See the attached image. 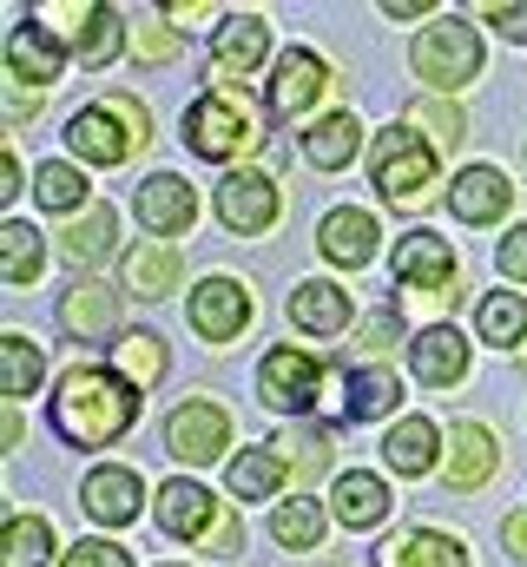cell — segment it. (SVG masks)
Wrapping results in <instances>:
<instances>
[{"label": "cell", "mask_w": 527, "mask_h": 567, "mask_svg": "<svg viewBox=\"0 0 527 567\" xmlns=\"http://www.w3.org/2000/svg\"><path fill=\"white\" fill-rule=\"evenodd\" d=\"M245 323H251V290L238 278H205L192 290V330L205 343H231Z\"/></svg>", "instance_id": "30bf717a"}, {"label": "cell", "mask_w": 527, "mask_h": 567, "mask_svg": "<svg viewBox=\"0 0 527 567\" xmlns=\"http://www.w3.org/2000/svg\"><path fill=\"white\" fill-rule=\"evenodd\" d=\"M0 278L7 284H33L40 278V231L33 225H0Z\"/></svg>", "instance_id": "d590c367"}, {"label": "cell", "mask_w": 527, "mask_h": 567, "mask_svg": "<svg viewBox=\"0 0 527 567\" xmlns=\"http://www.w3.org/2000/svg\"><path fill=\"white\" fill-rule=\"evenodd\" d=\"M205 548H218V555H238V522L218 508V522H211V535H205Z\"/></svg>", "instance_id": "bcb514c9"}, {"label": "cell", "mask_w": 527, "mask_h": 567, "mask_svg": "<svg viewBox=\"0 0 527 567\" xmlns=\"http://www.w3.org/2000/svg\"><path fill=\"white\" fill-rule=\"evenodd\" d=\"M218 218H225V231H238V238H258L277 225V185H270V172H231L225 185H218Z\"/></svg>", "instance_id": "9c48e42d"}, {"label": "cell", "mask_w": 527, "mask_h": 567, "mask_svg": "<svg viewBox=\"0 0 527 567\" xmlns=\"http://www.w3.org/2000/svg\"><path fill=\"white\" fill-rule=\"evenodd\" d=\"M172 53H178V40H172V33H158V27H152V33H138V60H152V66H158V60H172Z\"/></svg>", "instance_id": "f6af8a7d"}, {"label": "cell", "mask_w": 527, "mask_h": 567, "mask_svg": "<svg viewBox=\"0 0 527 567\" xmlns=\"http://www.w3.org/2000/svg\"><path fill=\"white\" fill-rule=\"evenodd\" d=\"M178 278H185V265H178V251H172L165 238H145V245L126 251V290L132 297H165V290H178Z\"/></svg>", "instance_id": "4316f807"}, {"label": "cell", "mask_w": 527, "mask_h": 567, "mask_svg": "<svg viewBox=\"0 0 527 567\" xmlns=\"http://www.w3.org/2000/svg\"><path fill=\"white\" fill-rule=\"evenodd\" d=\"M502 542H508L515 561H527V515H508V522H502Z\"/></svg>", "instance_id": "7dc6e473"}, {"label": "cell", "mask_w": 527, "mask_h": 567, "mask_svg": "<svg viewBox=\"0 0 527 567\" xmlns=\"http://www.w3.org/2000/svg\"><path fill=\"white\" fill-rule=\"evenodd\" d=\"M40 377H46V357H40V343L33 337H0V390L20 403V396H33L40 390Z\"/></svg>", "instance_id": "d6a6232c"}, {"label": "cell", "mask_w": 527, "mask_h": 567, "mask_svg": "<svg viewBox=\"0 0 527 567\" xmlns=\"http://www.w3.org/2000/svg\"><path fill=\"white\" fill-rule=\"evenodd\" d=\"M409 370H415L428 390L462 383V370H468V337H462V330H448V323L415 330V337H409Z\"/></svg>", "instance_id": "5bb4252c"}, {"label": "cell", "mask_w": 527, "mask_h": 567, "mask_svg": "<svg viewBox=\"0 0 527 567\" xmlns=\"http://www.w3.org/2000/svg\"><path fill=\"white\" fill-rule=\"evenodd\" d=\"M409 120H415V126H422L435 145H455V140H462V113H455L448 100H415V106H409Z\"/></svg>", "instance_id": "ab89813d"}, {"label": "cell", "mask_w": 527, "mask_h": 567, "mask_svg": "<svg viewBox=\"0 0 527 567\" xmlns=\"http://www.w3.org/2000/svg\"><path fill=\"white\" fill-rule=\"evenodd\" d=\"M290 323L310 330V337H337V330L350 323V297H343V284H330V278L297 284V290H290Z\"/></svg>", "instance_id": "7402d4cb"}, {"label": "cell", "mask_w": 527, "mask_h": 567, "mask_svg": "<svg viewBox=\"0 0 527 567\" xmlns=\"http://www.w3.org/2000/svg\"><path fill=\"white\" fill-rule=\"evenodd\" d=\"M258 390L270 410H283V416H303L310 403H317V390H323V363L310 357V350H297V343H283V350H270L258 370Z\"/></svg>", "instance_id": "8992f818"}, {"label": "cell", "mask_w": 527, "mask_h": 567, "mask_svg": "<svg viewBox=\"0 0 527 567\" xmlns=\"http://www.w3.org/2000/svg\"><path fill=\"white\" fill-rule=\"evenodd\" d=\"M283 475H290V462L277 455V442L238 449V455H231V468H225V482H231V495H238V502H270V495L283 488Z\"/></svg>", "instance_id": "603a6c76"}, {"label": "cell", "mask_w": 527, "mask_h": 567, "mask_svg": "<svg viewBox=\"0 0 527 567\" xmlns=\"http://www.w3.org/2000/svg\"><path fill=\"white\" fill-rule=\"evenodd\" d=\"M60 60H66V47H60L40 20H20V27L7 33V73H13V80L53 86V80H60Z\"/></svg>", "instance_id": "2e32d148"}, {"label": "cell", "mask_w": 527, "mask_h": 567, "mask_svg": "<svg viewBox=\"0 0 527 567\" xmlns=\"http://www.w3.org/2000/svg\"><path fill=\"white\" fill-rule=\"evenodd\" d=\"M330 508H337V522H343V528H376V522H390L395 502H390V482H383V475L350 468V475H337Z\"/></svg>", "instance_id": "d6986e66"}, {"label": "cell", "mask_w": 527, "mask_h": 567, "mask_svg": "<svg viewBox=\"0 0 527 567\" xmlns=\"http://www.w3.org/2000/svg\"><path fill=\"white\" fill-rule=\"evenodd\" d=\"M264 53H270V27H264V13H231V20L211 33V60H218L225 73H258Z\"/></svg>", "instance_id": "ffe728a7"}, {"label": "cell", "mask_w": 527, "mask_h": 567, "mask_svg": "<svg viewBox=\"0 0 527 567\" xmlns=\"http://www.w3.org/2000/svg\"><path fill=\"white\" fill-rule=\"evenodd\" d=\"M277 455H283L303 482H317V475L330 468V435H323V429H317V435H283V442H277Z\"/></svg>", "instance_id": "f35d334b"}, {"label": "cell", "mask_w": 527, "mask_h": 567, "mask_svg": "<svg viewBox=\"0 0 527 567\" xmlns=\"http://www.w3.org/2000/svg\"><path fill=\"white\" fill-rule=\"evenodd\" d=\"M165 449H172L178 462H218V455L231 449V416H225L218 403L192 396V403L172 410V423H165Z\"/></svg>", "instance_id": "52a82bcc"}, {"label": "cell", "mask_w": 527, "mask_h": 567, "mask_svg": "<svg viewBox=\"0 0 527 567\" xmlns=\"http://www.w3.org/2000/svg\"><path fill=\"white\" fill-rule=\"evenodd\" d=\"M185 145H192L198 158H211V165L251 152V145H258V113H251V100H245L238 86H218V93L192 100V113H185Z\"/></svg>", "instance_id": "7a4b0ae2"}, {"label": "cell", "mask_w": 527, "mask_h": 567, "mask_svg": "<svg viewBox=\"0 0 527 567\" xmlns=\"http://www.w3.org/2000/svg\"><path fill=\"white\" fill-rule=\"evenodd\" d=\"M113 245H120V218H113V205H93V212H80V218L60 231V258H66V265H80V271H86V265H100Z\"/></svg>", "instance_id": "d4e9b609"}, {"label": "cell", "mask_w": 527, "mask_h": 567, "mask_svg": "<svg viewBox=\"0 0 527 567\" xmlns=\"http://www.w3.org/2000/svg\"><path fill=\"white\" fill-rule=\"evenodd\" d=\"M113 357H120V370H126V383H158V377H165V343H158L152 330H126Z\"/></svg>", "instance_id": "8d00e7d4"}, {"label": "cell", "mask_w": 527, "mask_h": 567, "mask_svg": "<svg viewBox=\"0 0 527 567\" xmlns=\"http://www.w3.org/2000/svg\"><path fill=\"white\" fill-rule=\"evenodd\" d=\"M53 20H66L60 33L80 47V60H86V66H106V60L120 53V13H113V7L80 0V7H53Z\"/></svg>", "instance_id": "ac0fdd59"}, {"label": "cell", "mask_w": 527, "mask_h": 567, "mask_svg": "<svg viewBox=\"0 0 527 567\" xmlns=\"http://www.w3.org/2000/svg\"><path fill=\"white\" fill-rule=\"evenodd\" d=\"M383 455H390L395 475H428V468L442 462V429L428 423V416H409V423H395V429H390Z\"/></svg>", "instance_id": "f1b7e54d"}, {"label": "cell", "mask_w": 527, "mask_h": 567, "mask_svg": "<svg viewBox=\"0 0 527 567\" xmlns=\"http://www.w3.org/2000/svg\"><path fill=\"white\" fill-rule=\"evenodd\" d=\"M145 133H152V120H145L138 100H106V106H80V113H73L66 145H73L86 165H120V158H132V152L145 145Z\"/></svg>", "instance_id": "3957f363"}, {"label": "cell", "mask_w": 527, "mask_h": 567, "mask_svg": "<svg viewBox=\"0 0 527 567\" xmlns=\"http://www.w3.org/2000/svg\"><path fill=\"white\" fill-rule=\"evenodd\" d=\"M370 178L390 205H415L435 185V145H422L409 126H390L370 140Z\"/></svg>", "instance_id": "277c9868"}, {"label": "cell", "mask_w": 527, "mask_h": 567, "mask_svg": "<svg viewBox=\"0 0 527 567\" xmlns=\"http://www.w3.org/2000/svg\"><path fill=\"white\" fill-rule=\"evenodd\" d=\"M409 60L428 86H468L482 73V33L468 20H435V27H422Z\"/></svg>", "instance_id": "5b68a950"}, {"label": "cell", "mask_w": 527, "mask_h": 567, "mask_svg": "<svg viewBox=\"0 0 527 567\" xmlns=\"http://www.w3.org/2000/svg\"><path fill=\"white\" fill-rule=\"evenodd\" d=\"M482 20H495L508 40H527V7H482Z\"/></svg>", "instance_id": "ee69618b"}, {"label": "cell", "mask_w": 527, "mask_h": 567, "mask_svg": "<svg viewBox=\"0 0 527 567\" xmlns=\"http://www.w3.org/2000/svg\"><path fill=\"white\" fill-rule=\"evenodd\" d=\"M60 567H132V555L120 542H80V548H66Z\"/></svg>", "instance_id": "60d3db41"}, {"label": "cell", "mask_w": 527, "mask_h": 567, "mask_svg": "<svg viewBox=\"0 0 527 567\" xmlns=\"http://www.w3.org/2000/svg\"><path fill=\"white\" fill-rule=\"evenodd\" d=\"M46 555H53V522L13 515V522L0 528V561L7 567H46Z\"/></svg>", "instance_id": "836d02e7"}, {"label": "cell", "mask_w": 527, "mask_h": 567, "mask_svg": "<svg viewBox=\"0 0 527 567\" xmlns=\"http://www.w3.org/2000/svg\"><path fill=\"white\" fill-rule=\"evenodd\" d=\"M395 337H402V323H395V310H376V317L363 323V343H356V350H363V357H383V350H390Z\"/></svg>", "instance_id": "7bdbcfd3"}, {"label": "cell", "mask_w": 527, "mask_h": 567, "mask_svg": "<svg viewBox=\"0 0 527 567\" xmlns=\"http://www.w3.org/2000/svg\"><path fill=\"white\" fill-rule=\"evenodd\" d=\"M33 198H40L46 212H80V205H86V178H80L73 165H40ZM86 212H93V205H86Z\"/></svg>", "instance_id": "74e56055"}, {"label": "cell", "mask_w": 527, "mask_h": 567, "mask_svg": "<svg viewBox=\"0 0 527 567\" xmlns=\"http://www.w3.org/2000/svg\"><path fill=\"white\" fill-rule=\"evenodd\" d=\"M60 323H66L73 337H86V343H93V337H106V330L120 323V297H113L106 284H93V278L73 284V290L60 297Z\"/></svg>", "instance_id": "484cf974"}, {"label": "cell", "mask_w": 527, "mask_h": 567, "mask_svg": "<svg viewBox=\"0 0 527 567\" xmlns=\"http://www.w3.org/2000/svg\"><path fill=\"white\" fill-rule=\"evenodd\" d=\"M13 192H20V158L0 152V198H13Z\"/></svg>", "instance_id": "c3c4849f"}, {"label": "cell", "mask_w": 527, "mask_h": 567, "mask_svg": "<svg viewBox=\"0 0 527 567\" xmlns=\"http://www.w3.org/2000/svg\"><path fill=\"white\" fill-rule=\"evenodd\" d=\"M495 265H502V278L527 284V225H515V231L502 238V251H495Z\"/></svg>", "instance_id": "b9f144b4"}, {"label": "cell", "mask_w": 527, "mask_h": 567, "mask_svg": "<svg viewBox=\"0 0 527 567\" xmlns=\"http://www.w3.org/2000/svg\"><path fill=\"white\" fill-rule=\"evenodd\" d=\"M211 522H218V502H211V488H198V482H158V535H172V542H198V535H211Z\"/></svg>", "instance_id": "9a60e30c"}, {"label": "cell", "mask_w": 527, "mask_h": 567, "mask_svg": "<svg viewBox=\"0 0 527 567\" xmlns=\"http://www.w3.org/2000/svg\"><path fill=\"white\" fill-rule=\"evenodd\" d=\"M323 535H330V515H323L317 495H297V502H283V508L270 515V542H277V548H317Z\"/></svg>", "instance_id": "1f68e13d"}, {"label": "cell", "mask_w": 527, "mask_h": 567, "mask_svg": "<svg viewBox=\"0 0 527 567\" xmlns=\"http://www.w3.org/2000/svg\"><path fill=\"white\" fill-rule=\"evenodd\" d=\"M356 145H363V126H356L350 113H330V120H317V126L303 133V158H310L317 172H343V165L356 158Z\"/></svg>", "instance_id": "4dcf8cb0"}, {"label": "cell", "mask_w": 527, "mask_h": 567, "mask_svg": "<svg viewBox=\"0 0 527 567\" xmlns=\"http://www.w3.org/2000/svg\"><path fill=\"white\" fill-rule=\"evenodd\" d=\"M383 567H468V555L442 528H409V535H395L383 548Z\"/></svg>", "instance_id": "f546056e"}, {"label": "cell", "mask_w": 527, "mask_h": 567, "mask_svg": "<svg viewBox=\"0 0 527 567\" xmlns=\"http://www.w3.org/2000/svg\"><path fill=\"white\" fill-rule=\"evenodd\" d=\"M508 198H515V185H508L495 165H468V172L448 185V212H455L462 225H495V218L508 212Z\"/></svg>", "instance_id": "e0dca14e"}, {"label": "cell", "mask_w": 527, "mask_h": 567, "mask_svg": "<svg viewBox=\"0 0 527 567\" xmlns=\"http://www.w3.org/2000/svg\"><path fill=\"white\" fill-rule=\"evenodd\" d=\"M376 218L363 212V205H337V212H323V225H317V251L330 258V265H343V271H356V265H370L376 258Z\"/></svg>", "instance_id": "4fadbf2b"}, {"label": "cell", "mask_w": 527, "mask_h": 567, "mask_svg": "<svg viewBox=\"0 0 527 567\" xmlns=\"http://www.w3.org/2000/svg\"><path fill=\"white\" fill-rule=\"evenodd\" d=\"M395 284L409 290V297H435V290H448L455 284V251H448V238H435V231H409L402 245H395Z\"/></svg>", "instance_id": "7c38bea8"}, {"label": "cell", "mask_w": 527, "mask_h": 567, "mask_svg": "<svg viewBox=\"0 0 527 567\" xmlns=\"http://www.w3.org/2000/svg\"><path fill=\"white\" fill-rule=\"evenodd\" d=\"M475 323H482V343H521L527 337V297L521 290H495V297H482Z\"/></svg>", "instance_id": "e575fe53"}, {"label": "cell", "mask_w": 527, "mask_h": 567, "mask_svg": "<svg viewBox=\"0 0 527 567\" xmlns=\"http://www.w3.org/2000/svg\"><path fill=\"white\" fill-rule=\"evenodd\" d=\"M138 416V383H126L120 370H100V363H80L53 383V429L73 442V449H106L120 442Z\"/></svg>", "instance_id": "6da1fadb"}, {"label": "cell", "mask_w": 527, "mask_h": 567, "mask_svg": "<svg viewBox=\"0 0 527 567\" xmlns=\"http://www.w3.org/2000/svg\"><path fill=\"white\" fill-rule=\"evenodd\" d=\"M132 205H138V225H145L152 238H165V245L198 218V192H192L178 172H152V178L138 185V198H132Z\"/></svg>", "instance_id": "8fae6325"}, {"label": "cell", "mask_w": 527, "mask_h": 567, "mask_svg": "<svg viewBox=\"0 0 527 567\" xmlns=\"http://www.w3.org/2000/svg\"><path fill=\"white\" fill-rule=\"evenodd\" d=\"M442 475H448V488H482L488 475H495V435L482 423H455V455L442 462Z\"/></svg>", "instance_id": "83f0119b"}, {"label": "cell", "mask_w": 527, "mask_h": 567, "mask_svg": "<svg viewBox=\"0 0 527 567\" xmlns=\"http://www.w3.org/2000/svg\"><path fill=\"white\" fill-rule=\"evenodd\" d=\"M80 495H86V515L106 522V528H126L132 515H138V502H145V488H138L132 468H93Z\"/></svg>", "instance_id": "44dd1931"}, {"label": "cell", "mask_w": 527, "mask_h": 567, "mask_svg": "<svg viewBox=\"0 0 527 567\" xmlns=\"http://www.w3.org/2000/svg\"><path fill=\"white\" fill-rule=\"evenodd\" d=\"M323 93H330V66H323L310 47H290V53H277V73H270V113H277V120H297V113H310Z\"/></svg>", "instance_id": "ba28073f"}, {"label": "cell", "mask_w": 527, "mask_h": 567, "mask_svg": "<svg viewBox=\"0 0 527 567\" xmlns=\"http://www.w3.org/2000/svg\"><path fill=\"white\" fill-rule=\"evenodd\" d=\"M395 403H402V383L383 363H356L350 370V383H343V416L350 423H376V416H390Z\"/></svg>", "instance_id": "cb8c5ba5"}]
</instances>
